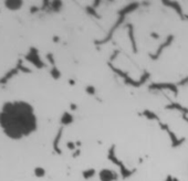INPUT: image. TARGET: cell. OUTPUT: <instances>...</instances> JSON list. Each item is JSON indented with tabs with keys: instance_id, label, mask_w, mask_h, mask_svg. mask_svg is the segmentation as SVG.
Here are the masks:
<instances>
[{
	"instance_id": "cell-1",
	"label": "cell",
	"mask_w": 188,
	"mask_h": 181,
	"mask_svg": "<svg viewBox=\"0 0 188 181\" xmlns=\"http://www.w3.org/2000/svg\"><path fill=\"white\" fill-rule=\"evenodd\" d=\"M100 180L101 181H114L117 178L116 174L111 169H103L99 174Z\"/></svg>"
}]
</instances>
